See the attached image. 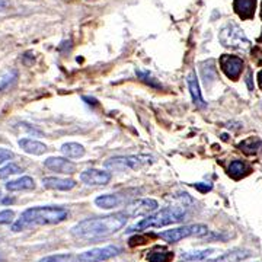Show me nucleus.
I'll return each instance as SVG.
<instances>
[{
    "instance_id": "obj_1",
    "label": "nucleus",
    "mask_w": 262,
    "mask_h": 262,
    "mask_svg": "<svg viewBox=\"0 0 262 262\" xmlns=\"http://www.w3.org/2000/svg\"><path fill=\"white\" fill-rule=\"evenodd\" d=\"M128 216L124 211H118L104 217L86 218L75 224L70 233L79 239H99L120 232L128 221Z\"/></svg>"
},
{
    "instance_id": "obj_2",
    "label": "nucleus",
    "mask_w": 262,
    "mask_h": 262,
    "mask_svg": "<svg viewBox=\"0 0 262 262\" xmlns=\"http://www.w3.org/2000/svg\"><path fill=\"white\" fill-rule=\"evenodd\" d=\"M69 216L67 210L63 207H32L25 210L21 214L19 220L12 226L13 232H21V230L32 227V226H47V224H58L64 221Z\"/></svg>"
},
{
    "instance_id": "obj_3",
    "label": "nucleus",
    "mask_w": 262,
    "mask_h": 262,
    "mask_svg": "<svg viewBox=\"0 0 262 262\" xmlns=\"http://www.w3.org/2000/svg\"><path fill=\"white\" fill-rule=\"evenodd\" d=\"M186 210L184 207H165L153 214H149L144 218H142L139 223H136L134 226H131L127 230V233L133 232H142V230L154 229V227H163L169 224L179 223L182 220H185Z\"/></svg>"
},
{
    "instance_id": "obj_4",
    "label": "nucleus",
    "mask_w": 262,
    "mask_h": 262,
    "mask_svg": "<svg viewBox=\"0 0 262 262\" xmlns=\"http://www.w3.org/2000/svg\"><path fill=\"white\" fill-rule=\"evenodd\" d=\"M218 41L221 43V45H224L227 48H233V50H246L251 44L248 37L243 32V29L235 22L226 23L220 29Z\"/></svg>"
},
{
    "instance_id": "obj_5",
    "label": "nucleus",
    "mask_w": 262,
    "mask_h": 262,
    "mask_svg": "<svg viewBox=\"0 0 262 262\" xmlns=\"http://www.w3.org/2000/svg\"><path fill=\"white\" fill-rule=\"evenodd\" d=\"M206 235H208V227L206 224H189V226H182L176 229L165 230L162 233H159V238H162L168 243H176L185 238H192V236L203 238Z\"/></svg>"
},
{
    "instance_id": "obj_6",
    "label": "nucleus",
    "mask_w": 262,
    "mask_h": 262,
    "mask_svg": "<svg viewBox=\"0 0 262 262\" xmlns=\"http://www.w3.org/2000/svg\"><path fill=\"white\" fill-rule=\"evenodd\" d=\"M152 163V159L149 156H117V157H111L109 160L105 162V168H108L111 171H137L144 165Z\"/></svg>"
},
{
    "instance_id": "obj_7",
    "label": "nucleus",
    "mask_w": 262,
    "mask_h": 262,
    "mask_svg": "<svg viewBox=\"0 0 262 262\" xmlns=\"http://www.w3.org/2000/svg\"><path fill=\"white\" fill-rule=\"evenodd\" d=\"M121 253V248L109 245L105 248H93L90 251L83 252L77 256V262H104Z\"/></svg>"
},
{
    "instance_id": "obj_8",
    "label": "nucleus",
    "mask_w": 262,
    "mask_h": 262,
    "mask_svg": "<svg viewBox=\"0 0 262 262\" xmlns=\"http://www.w3.org/2000/svg\"><path fill=\"white\" fill-rule=\"evenodd\" d=\"M159 207L157 201L153 198H142L136 200L130 204H127L125 208L122 210L128 217H140V216H149L153 211H156Z\"/></svg>"
},
{
    "instance_id": "obj_9",
    "label": "nucleus",
    "mask_w": 262,
    "mask_h": 262,
    "mask_svg": "<svg viewBox=\"0 0 262 262\" xmlns=\"http://www.w3.org/2000/svg\"><path fill=\"white\" fill-rule=\"evenodd\" d=\"M220 67L223 70V73L226 76L232 79V80H236L239 79V76L243 72V60L238 57V55H229V54H223L220 57Z\"/></svg>"
},
{
    "instance_id": "obj_10",
    "label": "nucleus",
    "mask_w": 262,
    "mask_h": 262,
    "mask_svg": "<svg viewBox=\"0 0 262 262\" xmlns=\"http://www.w3.org/2000/svg\"><path fill=\"white\" fill-rule=\"evenodd\" d=\"M80 179L86 185H107L111 181V174L99 169H86L80 174Z\"/></svg>"
},
{
    "instance_id": "obj_11",
    "label": "nucleus",
    "mask_w": 262,
    "mask_h": 262,
    "mask_svg": "<svg viewBox=\"0 0 262 262\" xmlns=\"http://www.w3.org/2000/svg\"><path fill=\"white\" fill-rule=\"evenodd\" d=\"M44 165L50 171H54L58 174L72 175L76 172V165L64 159V157H48L47 160H44Z\"/></svg>"
},
{
    "instance_id": "obj_12",
    "label": "nucleus",
    "mask_w": 262,
    "mask_h": 262,
    "mask_svg": "<svg viewBox=\"0 0 262 262\" xmlns=\"http://www.w3.org/2000/svg\"><path fill=\"white\" fill-rule=\"evenodd\" d=\"M43 185L48 189L57 191H70L76 186V181L67 178H57V176H47L43 179Z\"/></svg>"
},
{
    "instance_id": "obj_13",
    "label": "nucleus",
    "mask_w": 262,
    "mask_h": 262,
    "mask_svg": "<svg viewBox=\"0 0 262 262\" xmlns=\"http://www.w3.org/2000/svg\"><path fill=\"white\" fill-rule=\"evenodd\" d=\"M256 0H233V9L242 19H251L255 13Z\"/></svg>"
},
{
    "instance_id": "obj_14",
    "label": "nucleus",
    "mask_w": 262,
    "mask_h": 262,
    "mask_svg": "<svg viewBox=\"0 0 262 262\" xmlns=\"http://www.w3.org/2000/svg\"><path fill=\"white\" fill-rule=\"evenodd\" d=\"M188 87H189V92H191V98L192 102L195 104V107L198 108H206V101L203 99L201 95V90H200V83H198V77H196L195 72H191L189 76H188Z\"/></svg>"
},
{
    "instance_id": "obj_15",
    "label": "nucleus",
    "mask_w": 262,
    "mask_h": 262,
    "mask_svg": "<svg viewBox=\"0 0 262 262\" xmlns=\"http://www.w3.org/2000/svg\"><path fill=\"white\" fill-rule=\"evenodd\" d=\"M122 201H124V198L120 194H105V195H99L95 198V204L99 208H104V210L120 207Z\"/></svg>"
},
{
    "instance_id": "obj_16",
    "label": "nucleus",
    "mask_w": 262,
    "mask_h": 262,
    "mask_svg": "<svg viewBox=\"0 0 262 262\" xmlns=\"http://www.w3.org/2000/svg\"><path fill=\"white\" fill-rule=\"evenodd\" d=\"M19 147L25 153L35 154V156H40V154L47 152V146L44 143L37 142V140H32V139H22V140H19Z\"/></svg>"
},
{
    "instance_id": "obj_17",
    "label": "nucleus",
    "mask_w": 262,
    "mask_h": 262,
    "mask_svg": "<svg viewBox=\"0 0 262 262\" xmlns=\"http://www.w3.org/2000/svg\"><path fill=\"white\" fill-rule=\"evenodd\" d=\"M174 256V252L168 251L163 246H156L147 252V262H172Z\"/></svg>"
},
{
    "instance_id": "obj_18",
    "label": "nucleus",
    "mask_w": 262,
    "mask_h": 262,
    "mask_svg": "<svg viewBox=\"0 0 262 262\" xmlns=\"http://www.w3.org/2000/svg\"><path fill=\"white\" fill-rule=\"evenodd\" d=\"M34 188H35V182L31 176H22L19 179H15V181H11L6 184L8 191H28Z\"/></svg>"
},
{
    "instance_id": "obj_19",
    "label": "nucleus",
    "mask_w": 262,
    "mask_h": 262,
    "mask_svg": "<svg viewBox=\"0 0 262 262\" xmlns=\"http://www.w3.org/2000/svg\"><path fill=\"white\" fill-rule=\"evenodd\" d=\"M239 149L245 154H249V156L256 154L259 150H262V140L258 139V137H249V139H246V140L240 143Z\"/></svg>"
},
{
    "instance_id": "obj_20",
    "label": "nucleus",
    "mask_w": 262,
    "mask_h": 262,
    "mask_svg": "<svg viewBox=\"0 0 262 262\" xmlns=\"http://www.w3.org/2000/svg\"><path fill=\"white\" fill-rule=\"evenodd\" d=\"M251 256V252L249 251H240V249H236V251L227 252V253H223L221 256H218L216 259H210L207 262H239L245 258Z\"/></svg>"
},
{
    "instance_id": "obj_21",
    "label": "nucleus",
    "mask_w": 262,
    "mask_h": 262,
    "mask_svg": "<svg viewBox=\"0 0 262 262\" xmlns=\"http://www.w3.org/2000/svg\"><path fill=\"white\" fill-rule=\"evenodd\" d=\"M61 152L67 157H82L85 154V147L79 143H66L61 146Z\"/></svg>"
},
{
    "instance_id": "obj_22",
    "label": "nucleus",
    "mask_w": 262,
    "mask_h": 262,
    "mask_svg": "<svg viewBox=\"0 0 262 262\" xmlns=\"http://www.w3.org/2000/svg\"><path fill=\"white\" fill-rule=\"evenodd\" d=\"M248 174V166L243 163L242 160H233L229 166V175L233 176L235 179H239L242 176Z\"/></svg>"
},
{
    "instance_id": "obj_23",
    "label": "nucleus",
    "mask_w": 262,
    "mask_h": 262,
    "mask_svg": "<svg viewBox=\"0 0 262 262\" xmlns=\"http://www.w3.org/2000/svg\"><path fill=\"white\" fill-rule=\"evenodd\" d=\"M213 249H204V251H195V252H186L182 253L181 259L185 262L191 261H201V259H206L207 256H210L213 253Z\"/></svg>"
},
{
    "instance_id": "obj_24",
    "label": "nucleus",
    "mask_w": 262,
    "mask_h": 262,
    "mask_svg": "<svg viewBox=\"0 0 262 262\" xmlns=\"http://www.w3.org/2000/svg\"><path fill=\"white\" fill-rule=\"evenodd\" d=\"M16 79H18V72H16V70L8 72L5 76L0 79V92H5V90H8L9 87L13 86L15 82H16Z\"/></svg>"
},
{
    "instance_id": "obj_25",
    "label": "nucleus",
    "mask_w": 262,
    "mask_h": 262,
    "mask_svg": "<svg viewBox=\"0 0 262 262\" xmlns=\"http://www.w3.org/2000/svg\"><path fill=\"white\" fill-rule=\"evenodd\" d=\"M77 261V258H75L72 253H58V255H50L45 256L43 259H40L38 262H75Z\"/></svg>"
},
{
    "instance_id": "obj_26",
    "label": "nucleus",
    "mask_w": 262,
    "mask_h": 262,
    "mask_svg": "<svg viewBox=\"0 0 262 262\" xmlns=\"http://www.w3.org/2000/svg\"><path fill=\"white\" fill-rule=\"evenodd\" d=\"M21 172H22L21 166H18V165H15V163L6 165L5 168H2V169H0V179H5V178H8V176H11V175L21 174Z\"/></svg>"
},
{
    "instance_id": "obj_27",
    "label": "nucleus",
    "mask_w": 262,
    "mask_h": 262,
    "mask_svg": "<svg viewBox=\"0 0 262 262\" xmlns=\"http://www.w3.org/2000/svg\"><path fill=\"white\" fill-rule=\"evenodd\" d=\"M136 75L139 76V79L140 80H143L144 83H147L149 86H152V87H156V89H160V83H157L154 79L152 77V75L150 73H147V72H143V70H137L136 72Z\"/></svg>"
},
{
    "instance_id": "obj_28",
    "label": "nucleus",
    "mask_w": 262,
    "mask_h": 262,
    "mask_svg": "<svg viewBox=\"0 0 262 262\" xmlns=\"http://www.w3.org/2000/svg\"><path fill=\"white\" fill-rule=\"evenodd\" d=\"M15 213L12 210H3L0 211V224H9L13 221Z\"/></svg>"
},
{
    "instance_id": "obj_29",
    "label": "nucleus",
    "mask_w": 262,
    "mask_h": 262,
    "mask_svg": "<svg viewBox=\"0 0 262 262\" xmlns=\"http://www.w3.org/2000/svg\"><path fill=\"white\" fill-rule=\"evenodd\" d=\"M13 157V153L8 149H0V165L5 163L6 160H11Z\"/></svg>"
},
{
    "instance_id": "obj_30",
    "label": "nucleus",
    "mask_w": 262,
    "mask_h": 262,
    "mask_svg": "<svg viewBox=\"0 0 262 262\" xmlns=\"http://www.w3.org/2000/svg\"><path fill=\"white\" fill-rule=\"evenodd\" d=\"M32 53L31 51H28V53H25L23 57H22V61H23V64L26 66H31L34 63V57H32Z\"/></svg>"
},
{
    "instance_id": "obj_31",
    "label": "nucleus",
    "mask_w": 262,
    "mask_h": 262,
    "mask_svg": "<svg viewBox=\"0 0 262 262\" xmlns=\"http://www.w3.org/2000/svg\"><path fill=\"white\" fill-rule=\"evenodd\" d=\"M192 186L196 188V189H200L201 192H207V191H211V188H213L211 185H207V184H201V182H198V184H192Z\"/></svg>"
},
{
    "instance_id": "obj_32",
    "label": "nucleus",
    "mask_w": 262,
    "mask_h": 262,
    "mask_svg": "<svg viewBox=\"0 0 262 262\" xmlns=\"http://www.w3.org/2000/svg\"><path fill=\"white\" fill-rule=\"evenodd\" d=\"M258 82H259V86L262 87V70H259V73H258Z\"/></svg>"
},
{
    "instance_id": "obj_33",
    "label": "nucleus",
    "mask_w": 262,
    "mask_h": 262,
    "mask_svg": "<svg viewBox=\"0 0 262 262\" xmlns=\"http://www.w3.org/2000/svg\"><path fill=\"white\" fill-rule=\"evenodd\" d=\"M9 203H13L12 198H5V200H3V204H9Z\"/></svg>"
},
{
    "instance_id": "obj_34",
    "label": "nucleus",
    "mask_w": 262,
    "mask_h": 262,
    "mask_svg": "<svg viewBox=\"0 0 262 262\" xmlns=\"http://www.w3.org/2000/svg\"><path fill=\"white\" fill-rule=\"evenodd\" d=\"M261 40H262V35H261Z\"/></svg>"
},
{
    "instance_id": "obj_35",
    "label": "nucleus",
    "mask_w": 262,
    "mask_h": 262,
    "mask_svg": "<svg viewBox=\"0 0 262 262\" xmlns=\"http://www.w3.org/2000/svg\"><path fill=\"white\" fill-rule=\"evenodd\" d=\"M0 261H2V259H0Z\"/></svg>"
}]
</instances>
